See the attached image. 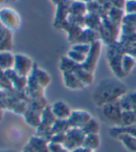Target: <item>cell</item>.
I'll return each instance as SVG.
<instances>
[{"label": "cell", "instance_id": "6da1fadb", "mask_svg": "<svg viewBox=\"0 0 136 152\" xmlns=\"http://www.w3.org/2000/svg\"><path fill=\"white\" fill-rule=\"evenodd\" d=\"M127 93L128 89L120 80L106 77L95 87L93 100L97 106L102 107L108 103L118 102Z\"/></svg>", "mask_w": 136, "mask_h": 152}, {"label": "cell", "instance_id": "7a4b0ae2", "mask_svg": "<svg viewBox=\"0 0 136 152\" xmlns=\"http://www.w3.org/2000/svg\"><path fill=\"white\" fill-rule=\"evenodd\" d=\"M0 23L8 31L14 32L20 29L21 19L19 13L13 8L1 7L0 8Z\"/></svg>", "mask_w": 136, "mask_h": 152}, {"label": "cell", "instance_id": "3957f363", "mask_svg": "<svg viewBox=\"0 0 136 152\" xmlns=\"http://www.w3.org/2000/svg\"><path fill=\"white\" fill-rule=\"evenodd\" d=\"M85 134L80 128H69L65 134V140L63 145L69 150L72 151L83 148Z\"/></svg>", "mask_w": 136, "mask_h": 152}, {"label": "cell", "instance_id": "277c9868", "mask_svg": "<svg viewBox=\"0 0 136 152\" xmlns=\"http://www.w3.org/2000/svg\"><path fill=\"white\" fill-rule=\"evenodd\" d=\"M34 65L35 63L31 57L22 55V53L15 55V64L13 70L18 75L28 78L33 72Z\"/></svg>", "mask_w": 136, "mask_h": 152}, {"label": "cell", "instance_id": "5b68a950", "mask_svg": "<svg viewBox=\"0 0 136 152\" xmlns=\"http://www.w3.org/2000/svg\"><path fill=\"white\" fill-rule=\"evenodd\" d=\"M102 114L106 120L114 124L116 127L120 126V120L122 115V110L118 102L108 103L101 107Z\"/></svg>", "mask_w": 136, "mask_h": 152}, {"label": "cell", "instance_id": "8992f818", "mask_svg": "<svg viewBox=\"0 0 136 152\" xmlns=\"http://www.w3.org/2000/svg\"><path fill=\"white\" fill-rule=\"evenodd\" d=\"M100 53H101V42L99 41H95L91 44V50L87 55L86 60L81 66L84 69L93 73L95 68L97 61L99 59Z\"/></svg>", "mask_w": 136, "mask_h": 152}, {"label": "cell", "instance_id": "52a82bcc", "mask_svg": "<svg viewBox=\"0 0 136 152\" xmlns=\"http://www.w3.org/2000/svg\"><path fill=\"white\" fill-rule=\"evenodd\" d=\"M70 3L71 0H64L63 2L56 6V13L53 21V26L56 29H60L61 26L68 20V18L69 16Z\"/></svg>", "mask_w": 136, "mask_h": 152}, {"label": "cell", "instance_id": "ba28073f", "mask_svg": "<svg viewBox=\"0 0 136 152\" xmlns=\"http://www.w3.org/2000/svg\"><path fill=\"white\" fill-rule=\"evenodd\" d=\"M91 119H92V116L89 113L83 110H73L68 119V123L70 128L81 129Z\"/></svg>", "mask_w": 136, "mask_h": 152}, {"label": "cell", "instance_id": "9c48e42d", "mask_svg": "<svg viewBox=\"0 0 136 152\" xmlns=\"http://www.w3.org/2000/svg\"><path fill=\"white\" fill-rule=\"evenodd\" d=\"M22 152H50L48 148V141L37 136L32 137L24 147Z\"/></svg>", "mask_w": 136, "mask_h": 152}, {"label": "cell", "instance_id": "30bf717a", "mask_svg": "<svg viewBox=\"0 0 136 152\" xmlns=\"http://www.w3.org/2000/svg\"><path fill=\"white\" fill-rule=\"evenodd\" d=\"M51 110L57 120H68L72 110L69 106L62 101H57L51 105Z\"/></svg>", "mask_w": 136, "mask_h": 152}, {"label": "cell", "instance_id": "8fae6325", "mask_svg": "<svg viewBox=\"0 0 136 152\" xmlns=\"http://www.w3.org/2000/svg\"><path fill=\"white\" fill-rule=\"evenodd\" d=\"M30 76L35 80L36 83H37L41 88H43L44 89L47 88L49 86L50 82H51L50 75L45 70L41 68L36 63L34 65L33 72H32V74Z\"/></svg>", "mask_w": 136, "mask_h": 152}, {"label": "cell", "instance_id": "7c38bea8", "mask_svg": "<svg viewBox=\"0 0 136 152\" xmlns=\"http://www.w3.org/2000/svg\"><path fill=\"white\" fill-rule=\"evenodd\" d=\"M13 48V34L0 23V52L10 51Z\"/></svg>", "mask_w": 136, "mask_h": 152}, {"label": "cell", "instance_id": "4fadbf2b", "mask_svg": "<svg viewBox=\"0 0 136 152\" xmlns=\"http://www.w3.org/2000/svg\"><path fill=\"white\" fill-rule=\"evenodd\" d=\"M62 77H63V82H64L65 87L69 89H72V91H80V89H84L85 88V86L78 78V77L75 75L74 72L62 73Z\"/></svg>", "mask_w": 136, "mask_h": 152}, {"label": "cell", "instance_id": "5bb4252c", "mask_svg": "<svg viewBox=\"0 0 136 152\" xmlns=\"http://www.w3.org/2000/svg\"><path fill=\"white\" fill-rule=\"evenodd\" d=\"M6 74H7L8 79H10L13 89L18 91H24L26 85H27V80H28V78L18 75L13 69L7 71Z\"/></svg>", "mask_w": 136, "mask_h": 152}, {"label": "cell", "instance_id": "9a60e30c", "mask_svg": "<svg viewBox=\"0 0 136 152\" xmlns=\"http://www.w3.org/2000/svg\"><path fill=\"white\" fill-rule=\"evenodd\" d=\"M22 115L25 120V123L28 124V126H30L31 127L36 129L40 126L41 116H42L41 113H38V112L29 108V107H27L26 111L24 112V113Z\"/></svg>", "mask_w": 136, "mask_h": 152}, {"label": "cell", "instance_id": "2e32d148", "mask_svg": "<svg viewBox=\"0 0 136 152\" xmlns=\"http://www.w3.org/2000/svg\"><path fill=\"white\" fill-rule=\"evenodd\" d=\"M15 64V55L11 51H1L0 52V69L5 71L11 70Z\"/></svg>", "mask_w": 136, "mask_h": 152}, {"label": "cell", "instance_id": "e0dca14e", "mask_svg": "<svg viewBox=\"0 0 136 152\" xmlns=\"http://www.w3.org/2000/svg\"><path fill=\"white\" fill-rule=\"evenodd\" d=\"M88 11V7L86 3L83 0H76L71 1L69 7V15L78 16V17H85Z\"/></svg>", "mask_w": 136, "mask_h": 152}, {"label": "cell", "instance_id": "ac0fdd59", "mask_svg": "<svg viewBox=\"0 0 136 152\" xmlns=\"http://www.w3.org/2000/svg\"><path fill=\"white\" fill-rule=\"evenodd\" d=\"M121 58L122 56L115 53H112V56H109V57H108V61H109V66L111 69L114 71L116 76H118L119 77H124V74L121 69Z\"/></svg>", "mask_w": 136, "mask_h": 152}, {"label": "cell", "instance_id": "d6986e66", "mask_svg": "<svg viewBox=\"0 0 136 152\" xmlns=\"http://www.w3.org/2000/svg\"><path fill=\"white\" fill-rule=\"evenodd\" d=\"M136 124V110L122 111L120 127H128Z\"/></svg>", "mask_w": 136, "mask_h": 152}, {"label": "cell", "instance_id": "ffe728a7", "mask_svg": "<svg viewBox=\"0 0 136 152\" xmlns=\"http://www.w3.org/2000/svg\"><path fill=\"white\" fill-rule=\"evenodd\" d=\"M74 73L78 77V78L81 80V81L83 82V84L85 87L91 85L94 82V75H93V73L90 72V71H87V70L84 69L81 66H79L77 67V69L74 71Z\"/></svg>", "mask_w": 136, "mask_h": 152}, {"label": "cell", "instance_id": "44dd1931", "mask_svg": "<svg viewBox=\"0 0 136 152\" xmlns=\"http://www.w3.org/2000/svg\"><path fill=\"white\" fill-rule=\"evenodd\" d=\"M122 27L125 32L136 31V14H126L122 19Z\"/></svg>", "mask_w": 136, "mask_h": 152}, {"label": "cell", "instance_id": "7402d4cb", "mask_svg": "<svg viewBox=\"0 0 136 152\" xmlns=\"http://www.w3.org/2000/svg\"><path fill=\"white\" fill-rule=\"evenodd\" d=\"M122 143V145L131 152H136V137H133L128 134H120L117 137Z\"/></svg>", "mask_w": 136, "mask_h": 152}, {"label": "cell", "instance_id": "603a6c76", "mask_svg": "<svg viewBox=\"0 0 136 152\" xmlns=\"http://www.w3.org/2000/svg\"><path fill=\"white\" fill-rule=\"evenodd\" d=\"M79 66L80 65L76 64L75 62H73L71 59H69L67 56H63L59 61V69L62 73L74 72Z\"/></svg>", "mask_w": 136, "mask_h": 152}, {"label": "cell", "instance_id": "cb8c5ba5", "mask_svg": "<svg viewBox=\"0 0 136 152\" xmlns=\"http://www.w3.org/2000/svg\"><path fill=\"white\" fill-rule=\"evenodd\" d=\"M100 146V137L98 134H93V135H86L83 148H89L92 150H95Z\"/></svg>", "mask_w": 136, "mask_h": 152}, {"label": "cell", "instance_id": "d4e9b609", "mask_svg": "<svg viewBox=\"0 0 136 152\" xmlns=\"http://www.w3.org/2000/svg\"><path fill=\"white\" fill-rule=\"evenodd\" d=\"M135 66V59L130 55H123L121 58V69L124 76L132 72V70Z\"/></svg>", "mask_w": 136, "mask_h": 152}, {"label": "cell", "instance_id": "484cf974", "mask_svg": "<svg viewBox=\"0 0 136 152\" xmlns=\"http://www.w3.org/2000/svg\"><path fill=\"white\" fill-rule=\"evenodd\" d=\"M120 134H128V135L136 137V124L135 126H128V127H120L117 126L115 128H112L110 131V135L112 137H117Z\"/></svg>", "mask_w": 136, "mask_h": 152}, {"label": "cell", "instance_id": "4316f807", "mask_svg": "<svg viewBox=\"0 0 136 152\" xmlns=\"http://www.w3.org/2000/svg\"><path fill=\"white\" fill-rule=\"evenodd\" d=\"M99 129H100L99 124L94 118H92L89 122H87L85 124V126L83 128H81L83 132L85 134V136L86 135H93V134H98Z\"/></svg>", "mask_w": 136, "mask_h": 152}, {"label": "cell", "instance_id": "83f0119b", "mask_svg": "<svg viewBox=\"0 0 136 152\" xmlns=\"http://www.w3.org/2000/svg\"><path fill=\"white\" fill-rule=\"evenodd\" d=\"M69 128L68 120H57L51 129L52 135L53 134H65Z\"/></svg>", "mask_w": 136, "mask_h": 152}, {"label": "cell", "instance_id": "f1b7e54d", "mask_svg": "<svg viewBox=\"0 0 136 152\" xmlns=\"http://www.w3.org/2000/svg\"><path fill=\"white\" fill-rule=\"evenodd\" d=\"M67 56L80 66H81L84 63L85 60H86V57H87V56L81 55V53H80L74 50H72V49L69 50V52L67 53Z\"/></svg>", "mask_w": 136, "mask_h": 152}, {"label": "cell", "instance_id": "f546056e", "mask_svg": "<svg viewBox=\"0 0 136 152\" xmlns=\"http://www.w3.org/2000/svg\"><path fill=\"white\" fill-rule=\"evenodd\" d=\"M0 88L4 91H12V85L5 71L0 69Z\"/></svg>", "mask_w": 136, "mask_h": 152}, {"label": "cell", "instance_id": "4dcf8cb0", "mask_svg": "<svg viewBox=\"0 0 136 152\" xmlns=\"http://www.w3.org/2000/svg\"><path fill=\"white\" fill-rule=\"evenodd\" d=\"M70 49L81 53V55L87 56L90 52V50H91V44L85 43V42H77V43L73 44Z\"/></svg>", "mask_w": 136, "mask_h": 152}, {"label": "cell", "instance_id": "1f68e13d", "mask_svg": "<svg viewBox=\"0 0 136 152\" xmlns=\"http://www.w3.org/2000/svg\"><path fill=\"white\" fill-rule=\"evenodd\" d=\"M124 10L127 15L136 14V0H128L124 3Z\"/></svg>", "mask_w": 136, "mask_h": 152}, {"label": "cell", "instance_id": "d6a6232c", "mask_svg": "<svg viewBox=\"0 0 136 152\" xmlns=\"http://www.w3.org/2000/svg\"><path fill=\"white\" fill-rule=\"evenodd\" d=\"M48 148L50 152H70L64 147V145L58 143L48 142Z\"/></svg>", "mask_w": 136, "mask_h": 152}, {"label": "cell", "instance_id": "836d02e7", "mask_svg": "<svg viewBox=\"0 0 136 152\" xmlns=\"http://www.w3.org/2000/svg\"><path fill=\"white\" fill-rule=\"evenodd\" d=\"M50 1L55 5V6H58V4H60L61 2H63L64 0H50Z\"/></svg>", "mask_w": 136, "mask_h": 152}, {"label": "cell", "instance_id": "e575fe53", "mask_svg": "<svg viewBox=\"0 0 136 152\" xmlns=\"http://www.w3.org/2000/svg\"><path fill=\"white\" fill-rule=\"evenodd\" d=\"M81 152H95V150L89 149V148H81Z\"/></svg>", "mask_w": 136, "mask_h": 152}, {"label": "cell", "instance_id": "d590c367", "mask_svg": "<svg viewBox=\"0 0 136 152\" xmlns=\"http://www.w3.org/2000/svg\"><path fill=\"white\" fill-rule=\"evenodd\" d=\"M3 114H4V110L0 108V122H1L3 119Z\"/></svg>", "mask_w": 136, "mask_h": 152}, {"label": "cell", "instance_id": "8d00e7d4", "mask_svg": "<svg viewBox=\"0 0 136 152\" xmlns=\"http://www.w3.org/2000/svg\"><path fill=\"white\" fill-rule=\"evenodd\" d=\"M0 152H17L12 149H0Z\"/></svg>", "mask_w": 136, "mask_h": 152}, {"label": "cell", "instance_id": "74e56055", "mask_svg": "<svg viewBox=\"0 0 136 152\" xmlns=\"http://www.w3.org/2000/svg\"><path fill=\"white\" fill-rule=\"evenodd\" d=\"M70 152H81V148H77V149H75V150H72V151H70Z\"/></svg>", "mask_w": 136, "mask_h": 152}, {"label": "cell", "instance_id": "f35d334b", "mask_svg": "<svg viewBox=\"0 0 136 152\" xmlns=\"http://www.w3.org/2000/svg\"><path fill=\"white\" fill-rule=\"evenodd\" d=\"M5 2H6V0H0V5L3 4V3H5Z\"/></svg>", "mask_w": 136, "mask_h": 152}, {"label": "cell", "instance_id": "ab89813d", "mask_svg": "<svg viewBox=\"0 0 136 152\" xmlns=\"http://www.w3.org/2000/svg\"><path fill=\"white\" fill-rule=\"evenodd\" d=\"M15 0H6V2H13Z\"/></svg>", "mask_w": 136, "mask_h": 152}, {"label": "cell", "instance_id": "60d3db41", "mask_svg": "<svg viewBox=\"0 0 136 152\" xmlns=\"http://www.w3.org/2000/svg\"><path fill=\"white\" fill-rule=\"evenodd\" d=\"M83 1H84V2L86 3L87 1H92V0H83Z\"/></svg>", "mask_w": 136, "mask_h": 152}, {"label": "cell", "instance_id": "b9f144b4", "mask_svg": "<svg viewBox=\"0 0 136 152\" xmlns=\"http://www.w3.org/2000/svg\"><path fill=\"white\" fill-rule=\"evenodd\" d=\"M71 1H76V0H71Z\"/></svg>", "mask_w": 136, "mask_h": 152}]
</instances>
